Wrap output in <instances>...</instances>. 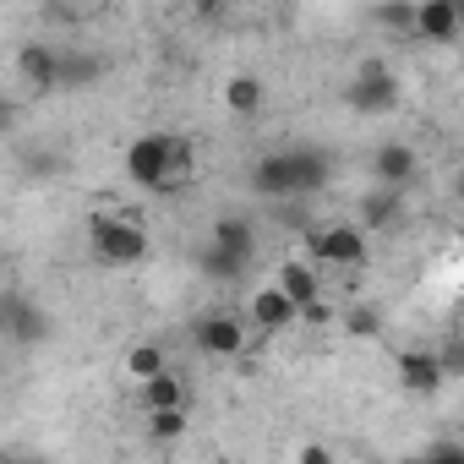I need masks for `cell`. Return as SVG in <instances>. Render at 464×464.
Segmentation results:
<instances>
[{"label": "cell", "instance_id": "cell-1", "mask_svg": "<svg viewBox=\"0 0 464 464\" xmlns=\"http://www.w3.org/2000/svg\"><path fill=\"white\" fill-rule=\"evenodd\" d=\"M121 169H126L131 186H142V191H153V197H175V191H186L191 175H197V148H191V137H180V131H142V137L126 142Z\"/></svg>", "mask_w": 464, "mask_h": 464}, {"label": "cell", "instance_id": "cell-2", "mask_svg": "<svg viewBox=\"0 0 464 464\" xmlns=\"http://www.w3.org/2000/svg\"><path fill=\"white\" fill-rule=\"evenodd\" d=\"M328 175H334V164H328L323 148H279V153L252 164V191L274 197V202H295V197L323 191Z\"/></svg>", "mask_w": 464, "mask_h": 464}, {"label": "cell", "instance_id": "cell-3", "mask_svg": "<svg viewBox=\"0 0 464 464\" xmlns=\"http://www.w3.org/2000/svg\"><path fill=\"white\" fill-rule=\"evenodd\" d=\"M88 252L104 268H137L148 257V229L131 213H93L88 218Z\"/></svg>", "mask_w": 464, "mask_h": 464}, {"label": "cell", "instance_id": "cell-4", "mask_svg": "<svg viewBox=\"0 0 464 464\" xmlns=\"http://www.w3.org/2000/svg\"><path fill=\"white\" fill-rule=\"evenodd\" d=\"M344 104H350L355 115H388V110L399 104V77H393L388 66L366 61V66H361V77L344 88Z\"/></svg>", "mask_w": 464, "mask_h": 464}, {"label": "cell", "instance_id": "cell-5", "mask_svg": "<svg viewBox=\"0 0 464 464\" xmlns=\"http://www.w3.org/2000/svg\"><path fill=\"white\" fill-rule=\"evenodd\" d=\"M17 82L28 99H50L61 88V50L55 44H23L17 50Z\"/></svg>", "mask_w": 464, "mask_h": 464}, {"label": "cell", "instance_id": "cell-6", "mask_svg": "<svg viewBox=\"0 0 464 464\" xmlns=\"http://www.w3.org/2000/svg\"><path fill=\"white\" fill-rule=\"evenodd\" d=\"M312 257L317 263H334V268H361L366 263V229L355 224H328L312 236Z\"/></svg>", "mask_w": 464, "mask_h": 464}, {"label": "cell", "instance_id": "cell-7", "mask_svg": "<svg viewBox=\"0 0 464 464\" xmlns=\"http://www.w3.org/2000/svg\"><path fill=\"white\" fill-rule=\"evenodd\" d=\"M191 339H197V350L213 355V361H229V355H241V350H246V328H241V317H229V312L202 317Z\"/></svg>", "mask_w": 464, "mask_h": 464}, {"label": "cell", "instance_id": "cell-8", "mask_svg": "<svg viewBox=\"0 0 464 464\" xmlns=\"http://www.w3.org/2000/svg\"><path fill=\"white\" fill-rule=\"evenodd\" d=\"M442 382H448V372H442L437 350H399V388L404 393L431 399V393H442Z\"/></svg>", "mask_w": 464, "mask_h": 464}, {"label": "cell", "instance_id": "cell-9", "mask_svg": "<svg viewBox=\"0 0 464 464\" xmlns=\"http://www.w3.org/2000/svg\"><path fill=\"white\" fill-rule=\"evenodd\" d=\"M372 175H377L382 191H404V186L420 175V159H415L410 142H382V148L372 153Z\"/></svg>", "mask_w": 464, "mask_h": 464}, {"label": "cell", "instance_id": "cell-10", "mask_svg": "<svg viewBox=\"0 0 464 464\" xmlns=\"http://www.w3.org/2000/svg\"><path fill=\"white\" fill-rule=\"evenodd\" d=\"M0 323H6V334L17 339V344H44L50 334H55V323H50V312L39 306V301H6V312H0Z\"/></svg>", "mask_w": 464, "mask_h": 464}, {"label": "cell", "instance_id": "cell-11", "mask_svg": "<svg viewBox=\"0 0 464 464\" xmlns=\"http://www.w3.org/2000/svg\"><path fill=\"white\" fill-rule=\"evenodd\" d=\"M208 246H218L224 257H236L241 268H252V257H257V229L246 218H236V213H224V218H213V241Z\"/></svg>", "mask_w": 464, "mask_h": 464}, {"label": "cell", "instance_id": "cell-12", "mask_svg": "<svg viewBox=\"0 0 464 464\" xmlns=\"http://www.w3.org/2000/svg\"><path fill=\"white\" fill-rule=\"evenodd\" d=\"M415 39H426V44H453L459 39V6L453 0H426V6H415Z\"/></svg>", "mask_w": 464, "mask_h": 464}, {"label": "cell", "instance_id": "cell-13", "mask_svg": "<svg viewBox=\"0 0 464 464\" xmlns=\"http://www.w3.org/2000/svg\"><path fill=\"white\" fill-rule=\"evenodd\" d=\"M246 317H252V328H257V334H285V328H295V306H290L274 285H263V290L252 295Z\"/></svg>", "mask_w": 464, "mask_h": 464}, {"label": "cell", "instance_id": "cell-14", "mask_svg": "<svg viewBox=\"0 0 464 464\" xmlns=\"http://www.w3.org/2000/svg\"><path fill=\"white\" fill-rule=\"evenodd\" d=\"M274 290L301 312V306H312L317 295H323V285H317V268L312 263H279V279H274Z\"/></svg>", "mask_w": 464, "mask_h": 464}, {"label": "cell", "instance_id": "cell-15", "mask_svg": "<svg viewBox=\"0 0 464 464\" xmlns=\"http://www.w3.org/2000/svg\"><path fill=\"white\" fill-rule=\"evenodd\" d=\"M99 77H104V55H93L82 44L61 50V88H93Z\"/></svg>", "mask_w": 464, "mask_h": 464}, {"label": "cell", "instance_id": "cell-16", "mask_svg": "<svg viewBox=\"0 0 464 464\" xmlns=\"http://www.w3.org/2000/svg\"><path fill=\"white\" fill-rule=\"evenodd\" d=\"M399 191H382V186H372L366 197H361V224L355 229H393L399 224Z\"/></svg>", "mask_w": 464, "mask_h": 464}, {"label": "cell", "instance_id": "cell-17", "mask_svg": "<svg viewBox=\"0 0 464 464\" xmlns=\"http://www.w3.org/2000/svg\"><path fill=\"white\" fill-rule=\"evenodd\" d=\"M263 99H268V88H263V77H229L224 82V110L229 115H257L263 110Z\"/></svg>", "mask_w": 464, "mask_h": 464}, {"label": "cell", "instance_id": "cell-18", "mask_svg": "<svg viewBox=\"0 0 464 464\" xmlns=\"http://www.w3.org/2000/svg\"><path fill=\"white\" fill-rule=\"evenodd\" d=\"M142 410L159 415V410H186V382L175 372H159L153 382H142Z\"/></svg>", "mask_w": 464, "mask_h": 464}, {"label": "cell", "instance_id": "cell-19", "mask_svg": "<svg viewBox=\"0 0 464 464\" xmlns=\"http://www.w3.org/2000/svg\"><path fill=\"white\" fill-rule=\"evenodd\" d=\"M159 372H169V355H164V350H159L153 339H148V344H131V350H126V377H131L137 388H142V382H153Z\"/></svg>", "mask_w": 464, "mask_h": 464}, {"label": "cell", "instance_id": "cell-20", "mask_svg": "<svg viewBox=\"0 0 464 464\" xmlns=\"http://www.w3.org/2000/svg\"><path fill=\"white\" fill-rule=\"evenodd\" d=\"M197 263H202V279H213V285H236V279L246 274L236 257H224L218 246H202V252H197Z\"/></svg>", "mask_w": 464, "mask_h": 464}, {"label": "cell", "instance_id": "cell-21", "mask_svg": "<svg viewBox=\"0 0 464 464\" xmlns=\"http://www.w3.org/2000/svg\"><path fill=\"white\" fill-rule=\"evenodd\" d=\"M148 437H153V442L186 437V410H159V415H148Z\"/></svg>", "mask_w": 464, "mask_h": 464}, {"label": "cell", "instance_id": "cell-22", "mask_svg": "<svg viewBox=\"0 0 464 464\" xmlns=\"http://www.w3.org/2000/svg\"><path fill=\"white\" fill-rule=\"evenodd\" d=\"M372 23L388 28V34H410V39H415V6H377Z\"/></svg>", "mask_w": 464, "mask_h": 464}, {"label": "cell", "instance_id": "cell-23", "mask_svg": "<svg viewBox=\"0 0 464 464\" xmlns=\"http://www.w3.org/2000/svg\"><path fill=\"white\" fill-rule=\"evenodd\" d=\"M399 464H464V453H459L453 442H437L431 453H420V459H399Z\"/></svg>", "mask_w": 464, "mask_h": 464}, {"label": "cell", "instance_id": "cell-24", "mask_svg": "<svg viewBox=\"0 0 464 464\" xmlns=\"http://www.w3.org/2000/svg\"><path fill=\"white\" fill-rule=\"evenodd\" d=\"M295 323H312V328H328V323H334V312H328V306H323V295H317L312 306H301V312H295Z\"/></svg>", "mask_w": 464, "mask_h": 464}, {"label": "cell", "instance_id": "cell-25", "mask_svg": "<svg viewBox=\"0 0 464 464\" xmlns=\"http://www.w3.org/2000/svg\"><path fill=\"white\" fill-rule=\"evenodd\" d=\"M295 464H334V448H323V442H301Z\"/></svg>", "mask_w": 464, "mask_h": 464}, {"label": "cell", "instance_id": "cell-26", "mask_svg": "<svg viewBox=\"0 0 464 464\" xmlns=\"http://www.w3.org/2000/svg\"><path fill=\"white\" fill-rule=\"evenodd\" d=\"M350 334L372 339V334H377V317H372V312H350Z\"/></svg>", "mask_w": 464, "mask_h": 464}, {"label": "cell", "instance_id": "cell-27", "mask_svg": "<svg viewBox=\"0 0 464 464\" xmlns=\"http://www.w3.org/2000/svg\"><path fill=\"white\" fill-rule=\"evenodd\" d=\"M6 126H12V104H6V99H0V131H6Z\"/></svg>", "mask_w": 464, "mask_h": 464}, {"label": "cell", "instance_id": "cell-28", "mask_svg": "<svg viewBox=\"0 0 464 464\" xmlns=\"http://www.w3.org/2000/svg\"><path fill=\"white\" fill-rule=\"evenodd\" d=\"M12 464H44V459H12Z\"/></svg>", "mask_w": 464, "mask_h": 464}, {"label": "cell", "instance_id": "cell-29", "mask_svg": "<svg viewBox=\"0 0 464 464\" xmlns=\"http://www.w3.org/2000/svg\"><path fill=\"white\" fill-rule=\"evenodd\" d=\"M0 464H12V459H0Z\"/></svg>", "mask_w": 464, "mask_h": 464}]
</instances>
